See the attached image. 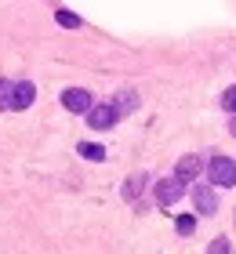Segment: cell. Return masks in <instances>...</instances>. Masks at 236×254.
Segmentation results:
<instances>
[{
  "label": "cell",
  "mask_w": 236,
  "mask_h": 254,
  "mask_svg": "<svg viewBox=\"0 0 236 254\" xmlns=\"http://www.w3.org/2000/svg\"><path fill=\"white\" fill-rule=\"evenodd\" d=\"M135 106H138V98H135V95H131V91H127V95H124V98H120V102H116V113H131V109H135Z\"/></svg>",
  "instance_id": "cell-13"
},
{
  "label": "cell",
  "mask_w": 236,
  "mask_h": 254,
  "mask_svg": "<svg viewBox=\"0 0 236 254\" xmlns=\"http://www.w3.org/2000/svg\"><path fill=\"white\" fill-rule=\"evenodd\" d=\"M55 22H58V26H66V29H77V26H80V18L73 15V11H58Z\"/></svg>",
  "instance_id": "cell-11"
},
{
  "label": "cell",
  "mask_w": 236,
  "mask_h": 254,
  "mask_svg": "<svg viewBox=\"0 0 236 254\" xmlns=\"http://www.w3.org/2000/svg\"><path fill=\"white\" fill-rule=\"evenodd\" d=\"M182 192H185V182L182 178H167V182H160V186H157V203L160 207H171V203L182 200Z\"/></svg>",
  "instance_id": "cell-2"
},
{
  "label": "cell",
  "mask_w": 236,
  "mask_h": 254,
  "mask_svg": "<svg viewBox=\"0 0 236 254\" xmlns=\"http://www.w3.org/2000/svg\"><path fill=\"white\" fill-rule=\"evenodd\" d=\"M174 229H178V236H189V233L196 229V218H193V214H182L178 222H174Z\"/></svg>",
  "instance_id": "cell-10"
},
{
  "label": "cell",
  "mask_w": 236,
  "mask_h": 254,
  "mask_svg": "<svg viewBox=\"0 0 236 254\" xmlns=\"http://www.w3.org/2000/svg\"><path fill=\"white\" fill-rule=\"evenodd\" d=\"M193 200H196L200 214H215L218 211V200H215V189L211 186H193Z\"/></svg>",
  "instance_id": "cell-6"
},
{
  "label": "cell",
  "mask_w": 236,
  "mask_h": 254,
  "mask_svg": "<svg viewBox=\"0 0 236 254\" xmlns=\"http://www.w3.org/2000/svg\"><path fill=\"white\" fill-rule=\"evenodd\" d=\"M222 251H229V244L226 240H215V244H211V254H222Z\"/></svg>",
  "instance_id": "cell-15"
},
{
  "label": "cell",
  "mask_w": 236,
  "mask_h": 254,
  "mask_svg": "<svg viewBox=\"0 0 236 254\" xmlns=\"http://www.w3.org/2000/svg\"><path fill=\"white\" fill-rule=\"evenodd\" d=\"M207 171H211V182H215V186H222V189H233L236 186V164L229 156H215L207 164Z\"/></svg>",
  "instance_id": "cell-1"
},
{
  "label": "cell",
  "mask_w": 236,
  "mask_h": 254,
  "mask_svg": "<svg viewBox=\"0 0 236 254\" xmlns=\"http://www.w3.org/2000/svg\"><path fill=\"white\" fill-rule=\"evenodd\" d=\"M222 109H226V113H236V84L222 95Z\"/></svg>",
  "instance_id": "cell-12"
},
{
  "label": "cell",
  "mask_w": 236,
  "mask_h": 254,
  "mask_svg": "<svg viewBox=\"0 0 236 254\" xmlns=\"http://www.w3.org/2000/svg\"><path fill=\"white\" fill-rule=\"evenodd\" d=\"M11 87H15V84L0 80V109H7V106H11Z\"/></svg>",
  "instance_id": "cell-14"
},
{
  "label": "cell",
  "mask_w": 236,
  "mask_h": 254,
  "mask_svg": "<svg viewBox=\"0 0 236 254\" xmlns=\"http://www.w3.org/2000/svg\"><path fill=\"white\" fill-rule=\"evenodd\" d=\"M62 106L69 109V113H87L91 109V95L84 87H69L66 95H62Z\"/></svg>",
  "instance_id": "cell-4"
},
{
  "label": "cell",
  "mask_w": 236,
  "mask_h": 254,
  "mask_svg": "<svg viewBox=\"0 0 236 254\" xmlns=\"http://www.w3.org/2000/svg\"><path fill=\"white\" fill-rule=\"evenodd\" d=\"M113 124H116V106H91L87 109V127H94V131H109Z\"/></svg>",
  "instance_id": "cell-3"
},
{
  "label": "cell",
  "mask_w": 236,
  "mask_h": 254,
  "mask_svg": "<svg viewBox=\"0 0 236 254\" xmlns=\"http://www.w3.org/2000/svg\"><path fill=\"white\" fill-rule=\"evenodd\" d=\"M200 156H182L178 160V167H174V178H182V182H196V175H200Z\"/></svg>",
  "instance_id": "cell-7"
},
{
  "label": "cell",
  "mask_w": 236,
  "mask_h": 254,
  "mask_svg": "<svg viewBox=\"0 0 236 254\" xmlns=\"http://www.w3.org/2000/svg\"><path fill=\"white\" fill-rule=\"evenodd\" d=\"M229 131H233V138H236V120H233V124H229Z\"/></svg>",
  "instance_id": "cell-16"
},
{
  "label": "cell",
  "mask_w": 236,
  "mask_h": 254,
  "mask_svg": "<svg viewBox=\"0 0 236 254\" xmlns=\"http://www.w3.org/2000/svg\"><path fill=\"white\" fill-rule=\"evenodd\" d=\"M142 189H146V175H131L124 182V200H138Z\"/></svg>",
  "instance_id": "cell-8"
},
{
  "label": "cell",
  "mask_w": 236,
  "mask_h": 254,
  "mask_svg": "<svg viewBox=\"0 0 236 254\" xmlns=\"http://www.w3.org/2000/svg\"><path fill=\"white\" fill-rule=\"evenodd\" d=\"M33 98H37V87L22 80V84L11 87V106H7V109H29V106H33Z\"/></svg>",
  "instance_id": "cell-5"
},
{
  "label": "cell",
  "mask_w": 236,
  "mask_h": 254,
  "mask_svg": "<svg viewBox=\"0 0 236 254\" xmlns=\"http://www.w3.org/2000/svg\"><path fill=\"white\" fill-rule=\"evenodd\" d=\"M77 153L84 156V160H94V164H98V160H105V149H102V145H91V142H84Z\"/></svg>",
  "instance_id": "cell-9"
}]
</instances>
